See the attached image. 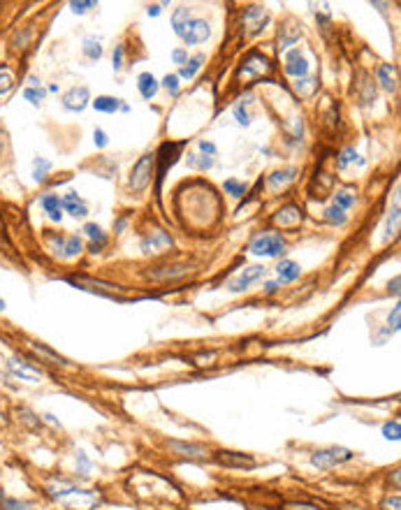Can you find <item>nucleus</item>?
<instances>
[{"label":"nucleus","mask_w":401,"mask_h":510,"mask_svg":"<svg viewBox=\"0 0 401 510\" xmlns=\"http://www.w3.org/2000/svg\"><path fill=\"white\" fill-rule=\"evenodd\" d=\"M3 151H5V144H3V139H0V156H3Z\"/></svg>","instance_id":"nucleus-58"},{"label":"nucleus","mask_w":401,"mask_h":510,"mask_svg":"<svg viewBox=\"0 0 401 510\" xmlns=\"http://www.w3.org/2000/svg\"><path fill=\"white\" fill-rule=\"evenodd\" d=\"M216 459H218V464H223V467H253L256 464V459H253L251 455H244V452H230V450H220L218 455H216Z\"/></svg>","instance_id":"nucleus-18"},{"label":"nucleus","mask_w":401,"mask_h":510,"mask_svg":"<svg viewBox=\"0 0 401 510\" xmlns=\"http://www.w3.org/2000/svg\"><path fill=\"white\" fill-rule=\"evenodd\" d=\"M30 348L35 350L37 355L40 357H47L52 365H59V367H70V362L65 360V357H61L59 353H54L52 348H47V346H42V343H35V341H30Z\"/></svg>","instance_id":"nucleus-28"},{"label":"nucleus","mask_w":401,"mask_h":510,"mask_svg":"<svg viewBox=\"0 0 401 510\" xmlns=\"http://www.w3.org/2000/svg\"><path fill=\"white\" fill-rule=\"evenodd\" d=\"M209 35H212V28H209V23L205 19H190V21L183 26L179 37L190 47H195V44H202L209 40Z\"/></svg>","instance_id":"nucleus-8"},{"label":"nucleus","mask_w":401,"mask_h":510,"mask_svg":"<svg viewBox=\"0 0 401 510\" xmlns=\"http://www.w3.org/2000/svg\"><path fill=\"white\" fill-rule=\"evenodd\" d=\"M399 283H401V278H399V276H394V280H392V283H390V292H392L394 297L399 295Z\"/></svg>","instance_id":"nucleus-54"},{"label":"nucleus","mask_w":401,"mask_h":510,"mask_svg":"<svg viewBox=\"0 0 401 510\" xmlns=\"http://www.w3.org/2000/svg\"><path fill=\"white\" fill-rule=\"evenodd\" d=\"M42 209H44V212L49 214V218H52V221H56V223H59V221L63 218V214H61V200H59V195H44V197H42Z\"/></svg>","instance_id":"nucleus-29"},{"label":"nucleus","mask_w":401,"mask_h":510,"mask_svg":"<svg viewBox=\"0 0 401 510\" xmlns=\"http://www.w3.org/2000/svg\"><path fill=\"white\" fill-rule=\"evenodd\" d=\"M378 81L387 93L397 91V70H394V65H380L378 68Z\"/></svg>","instance_id":"nucleus-25"},{"label":"nucleus","mask_w":401,"mask_h":510,"mask_svg":"<svg viewBox=\"0 0 401 510\" xmlns=\"http://www.w3.org/2000/svg\"><path fill=\"white\" fill-rule=\"evenodd\" d=\"M353 457H355L353 450L341 448V445H332V448L316 450L313 457H311V464H313L316 469H320V471H332L336 467H341V464L350 462Z\"/></svg>","instance_id":"nucleus-3"},{"label":"nucleus","mask_w":401,"mask_h":510,"mask_svg":"<svg viewBox=\"0 0 401 510\" xmlns=\"http://www.w3.org/2000/svg\"><path fill=\"white\" fill-rule=\"evenodd\" d=\"M112 65H114V70H121L123 68V47H119L114 49V59H112Z\"/></svg>","instance_id":"nucleus-51"},{"label":"nucleus","mask_w":401,"mask_h":510,"mask_svg":"<svg viewBox=\"0 0 401 510\" xmlns=\"http://www.w3.org/2000/svg\"><path fill=\"white\" fill-rule=\"evenodd\" d=\"M358 151H355V149H343L341 153H339V158H336V167H339V170H346L348 167V165L350 163H355V161H358Z\"/></svg>","instance_id":"nucleus-38"},{"label":"nucleus","mask_w":401,"mask_h":510,"mask_svg":"<svg viewBox=\"0 0 401 510\" xmlns=\"http://www.w3.org/2000/svg\"><path fill=\"white\" fill-rule=\"evenodd\" d=\"M14 86V72L8 65H0V95L8 93Z\"/></svg>","instance_id":"nucleus-36"},{"label":"nucleus","mask_w":401,"mask_h":510,"mask_svg":"<svg viewBox=\"0 0 401 510\" xmlns=\"http://www.w3.org/2000/svg\"><path fill=\"white\" fill-rule=\"evenodd\" d=\"M325 221H327L329 225H336V227H339V225H343V223L348 221V214L343 212L341 207H336V204H334V207H329L327 212H325Z\"/></svg>","instance_id":"nucleus-34"},{"label":"nucleus","mask_w":401,"mask_h":510,"mask_svg":"<svg viewBox=\"0 0 401 510\" xmlns=\"http://www.w3.org/2000/svg\"><path fill=\"white\" fill-rule=\"evenodd\" d=\"M223 188H225V193H227V195H232V197L246 195V186H244V183H239L237 178H227L225 186H223Z\"/></svg>","instance_id":"nucleus-42"},{"label":"nucleus","mask_w":401,"mask_h":510,"mask_svg":"<svg viewBox=\"0 0 401 510\" xmlns=\"http://www.w3.org/2000/svg\"><path fill=\"white\" fill-rule=\"evenodd\" d=\"M267 21H269V12L265 8H248L244 12V26L248 28V33L251 35H258L260 30L265 28Z\"/></svg>","instance_id":"nucleus-16"},{"label":"nucleus","mask_w":401,"mask_h":510,"mask_svg":"<svg viewBox=\"0 0 401 510\" xmlns=\"http://www.w3.org/2000/svg\"><path fill=\"white\" fill-rule=\"evenodd\" d=\"M172 246H174V239H172L167 232H163V229H156V232H151L149 237L142 241L144 253H163L165 248H172Z\"/></svg>","instance_id":"nucleus-17"},{"label":"nucleus","mask_w":401,"mask_h":510,"mask_svg":"<svg viewBox=\"0 0 401 510\" xmlns=\"http://www.w3.org/2000/svg\"><path fill=\"white\" fill-rule=\"evenodd\" d=\"M84 232L88 234V239L93 241V244H91V251H93V253H98L100 248H103V246L107 244V234L103 232V227L95 225V223H86Z\"/></svg>","instance_id":"nucleus-26"},{"label":"nucleus","mask_w":401,"mask_h":510,"mask_svg":"<svg viewBox=\"0 0 401 510\" xmlns=\"http://www.w3.org/2000/svg\"><path fill=\"white\" fill-rule=\"evenodd\" d=\"M5 309V302H3V299H0V311H3Z\"/></svg>","instance_id":"nucleus-59"},{"label":"nucleus","mask_w":401,"mask_h":510,"mask_svg":"<svg viewBox=\"0 0 401 510\" xmlns=\"http://www.w3.org/2000/svg\"><path fill=\"white\" fill-rule=\"evenodd\" d=\"M193 269H195L193 263H172V265L154 267L151 272H146V276H149L151 280H158V283H167V280L186 278Z\"/></svg>","instance_id":"nucleus-6"},{"label":"nucleus","mask_w":401,"mask_h":510,"mask_svg":"<svg viewBox=\"0 0 401 510\" xmlns=\"http://www.w3.org/2000/svg\"><path fill=\"white\" fill-rule=\"evenodd\" d=\"M399 214H401V207H399V200H394V204H392V209H390V216H387V221H385V241L387 239H392L394 234L399 232Z\"/></svg>","instance_id":"nucleus-27"},{"label":"nucleus","mask_w":401,"mask_h":510,"mask_svg":"<svg viewBox=\"0 0 401 510\" xmlns=\"http://www.w3.org/2000/svg\"><path fill=\"white\" fill-rule=\"evenodd\" d=\"M154 167H156V153H144V156L132 165V172L128 178V188L132 193H142V190L149 186L151 176H154Z\"/></svg>","instance_id":"nucleus-4"},{"label":"nucleus","mask_w":401,"mask_h":510,"mask_svg":"<svg viewBox=\"0 0 401 510\" xmlns=\"http://www.w3.org/2000/svg\"><path fill=\"white\" fill-rule=\"evenodd\" d=\"M283 70H285V74L302 79V76L309 74V61L304 59V54H299V49H292L285 54V68Z\"/></svg>","instance_id":"nucleus-15"},{"label":"nucleus","mask_w":401,"mask_h":510,"mask_svg":"<svg viewBox=\"0 0 401 510\" xmlns=\"http://www.w3.org/2000/svg\"><path fill=\"white\" fill-rule=\"evenodd\" d=\"M169 450L176 452L181 457H193V459H202L209 455V450L205 445H197V443H183V441H169Z\"/></svg>","instance_id":"nucleus-20"},{"label":"nucleus","mask_w":401,"mask_h":510,"mask_svg":"<svg viewBox=\"0 0 401 510\" xmlns=\"http://www.w3.org/2000/svg\"><path fill=\"white\" fill-rule=\"evenodd\" d=\"M84 56L88 61H100L103 59V44H100V40H95V37H86L84 40Z\"/></svg>","instance_id":"nucleus-32"},{"label":"nucleus","mask_w":401,"mask_h":510,"mask_svg":"<svg viewBox=\"0 0 401 510\" xmlns=\"http://www.w3.org/2000/svg\"><path fill=\"white\" fill-rule=\"evenodd\" d=\"M163 86L167 88V91L176 98V95H179V76H176V74H167L163 79Z\"/></svg>","instance_id":"nucleus-44"},{"label":"nucleus","mask_w":401,"mask_h":510,"mask_svg":"<svg viewBox=\"0 0 401 510\" xmlns=\"http://www.w3.org/2000/svg\"><path fill=\"white\" fill-rule=\"evenodd\" d=\"M234 116H237V121L241 125H248L251 123V116H248V112L244 110V105H237L234 107Z\"/></svg>","instance_id":"nucleus-49"},{"label":"nucleus","mask_w":401,"mask_h":510,"mask_svg":"<svg viewBox=\"0 0 401 510\" xmlns=\"http://www.w3.org/2000/svg\"><path fill=\"white\" fill-rule=\"evenodd\" d=\"M267 274V269L263 265H251V267H246L244 272L239 274L237 278L234 280H230V292H234V295H239V292H244V290H248V285H253L256 280H260Z\"/></svg>","instance_id":"nucleus-11"},{"label":"nucleus","mask_w":401,"mask_h":510,"mask_svg":"<svg viewBox=\"0 0 401 510\" xmlns=\"http://www.w3.org/2000/svg\"><path fill=\"white\" fill-rule=\"evenodd\" d=\"M202 63H205V54L193 56V59H188L186 65L179 70V74H176V76H181V79H193V76L202 70Z\"/></svg>","instance_id":"nucleus-30"},{"label":"nucleus","mask_w":401,"mask_h":510,"mask_svg":"<svg viewBox=\"0 0 401 510\" xmlns=\"http://www.w3.org/2000/svg\"><path fill=\"white\" fill-rule=\"evenodd\" d=\"M295 176H297V167L278 170V172H274L269 178H267V186H269L271 190H281V188L288 186V183L295 181Z\"/></svg>","instance_id":"nucleus-21"},{"label":"nucleus","mask_w":401,"mask_h":510,"mask_svg":"<svg viewBox=\"0 0 401 510\" xmlns=\"http://www.w3.org/2000/svg\"><path fill=\"white\" fill-rule=\"evenodd\" d=\"M65 280H68L70 285H74V288L86 290V292H93V295H100V297H107V299H116V302H123V299H125L123 288H119V285H114V283H107V280H98V278L84 276V274H77V276H68Z\"/></svg>","instance_id":"nucleus-2"},{"label":"nucleus","mask_w":401,"mask_h":510,"mask_svg":"<svg viewBox=\"0 0 401 510\" xmlns=\"http://www.w3.org/2000/svg\"><path fill=\"white\" fill-rule=\"evenodd\" d=\"M93 139H95V146H98V149H105V146L110 144V137H107V132L103 130V127H95Z\"/></svg>","instance_id":"nucleus-45"},{"label":"nucleus","mask_w":401,"mask_h":510,"mask_svg":"<svg viewBox=\"0 0 401 510\" xmlns=\"http://www.w3.org/2000/svg\"><path fill=\"white\" fill-rule=\"evenodd\" d=\"M295 91L299 98H311L318 91V81L311 79V76H302V79L295 81Z\"/></svg>","instance_id":"nucleus-31"},{"label":"nucleus","mask_w":401,"mask_h":510,"mask_svg":"<svg viewBox=\"0 0 401 510\" xmlns=\"http://www.w3.org/2000/svg\"><path fill=\"white\" fill-rule=\"evenodd\" d=\"M355 200H358V197L350 193V190H339V193L334 195V204H336V207H341L343 212H348V209L355 204Z\"/></svg>","instance_id":"nucleus-37"},{"label":"nucleus","mask_w":401,"mask_h":510,"mask_svg":"<svg viewBox=\"0 0 401 510\" xmlns=\"http://www.w3.org/2000/svg\"><path fill=\"white\" fill-rule=\"evenodd\" d=\"M91 102V93H88L86 86H74L63 95V107L68 112H84Z\"/></svg>","instance_id":"nucleus-12"},{"label":"nucleus","mask_w":401,"mask_h":510,"mask_svg":"<svg viewBox=\"0 0 401 510\" xmlns=\"http://www.w3.org/2000/svg\"><path fill=\"white\" fill-rule=\"evenodd\" d=\"M190 21V10L188 8H179L172 14V26H174V33L179 35L181 33V28L186 26Z\"/></svg>","instance_id":"nucleus-35"},{"label":"nucleus","mask_w":401,"mask_h":510,"mask_svg":"<svg viewBox=\"0 0 401 510\" xmlns=\"http://www.w3.org/2000/svg\"><path fill=\"white\" fill-rule=\"evenodd\" d=\"M302 221H304V212L297 207V204H288V207L278 209V212L271 216V225H276V227H281V229L297 227Z\"/></svg>","instance_id":"nucleus-10"},{"label":"nucleus","mask_w":401,"mask_h":510,"mask_svg":"<svg viewBox=\"0 0 401 510\" xmlns=\"http://www.w3.org/2000/svg\"><path fill=\"white\" fill-rule=\"evenodd\" d=\"M61 209H65V212L70 216H74V218H84V216H88V204L81 200L77 193H68L65 197H63Z\"/></svg>","instance_id":"nucleus-19"},{"label":"nucleus","mask_w":401,"mask_h":510,"mask_svg":"<svg viewBox=\"0 0 401 510\" xmlns=\"http://www.w3.org/2000/svg\"><path fill=\"white\" fill-rule=\"evenodd\" d=\"M70 8H72L74 14H84L86 10L95 8V3H93V0H88V3H77V0H74V3H70Z\"/></svg>","instance_id":"nucleus-47"},{"label":"nucleus","mask_w":401,"mask_h":510,"mask_svg":"<svg viewBox=\"0 0 401 510\" xmlns=\"http://www.w3.org/2000/svg\"><path fill=\"white\" fill-rule=\"evenodd\" d=\"M52 170V163L44 161V158H37V161L33 163V176L35 181H44L47 178V172Z\"/></svg>","instance_id":"nucleus-40"},{"label":"nucleus","mask_w":401,"mask_h":510,"mask_svg":"<svg viewBox=\"0 0 401 510\" xmlns=\"http://www.w3.org/2000/svg\"><path fill=\"white\" fill-rule=\"evenodd\" d=\"M401 508V499L399 496H392V499L383 501V510H399Z\"/></svg>","instance_id":"nucleus-53"},{"label":"nucleus","mask_w":401,"mask_h":510,"mask_svg":"<svg viewBox=\"0 0 401 510\" xmlns=\"http://www.w3.org/2000/svg\"><path fill=\"white\" fill-rule=\"evenodd\" d=\"M8 369L17 376V378L28 380V382H40V380L44 378V374L40 371V369H37V367H30L28 362L17 360V357H12V360L8 362Z\"/></svg>","instance_id":"nucleus-14"},{"label":"nucleus","mask_w":401,"mask_h":510,"mask_svg":"<svg viewBox=\"0 0 401 510\" xmlns=\"http://www.w3.org/2000/svg\"><path fill=\"white\" fill-rule=\"evenodd\" d=\"M3 508H5V510H28V508H30V503L14 501V499H3Z\"/></svg>","instance_id":"nucleus-46"},{"label":"nucleus","mask_w":401,"mask_h":510,"mask_svg":"<svg viewBox=\"0 0 401 510\" xmlns=\"http://www.w3.org/2000/svg\"><path fill=\"white\" fill-rule=\"evenodd\" d=\"M251 253L256 255H267V258H278V255L285 253V239L281 234H274V232H267V234H258L256 239L251 241Z\"/></svg>","instance_id":"nucleus-5"},{"label":"nucleus","mask_w":401,"mask_h":510,"mask_svg":"<svg viewBox=\"0 0 401 510\" xmlns=\"http://www.w3.org/2000/svg\"><path fill=\"white\" fill-rule=\"evenodd\" d=\"M276 274H278V280L281 283H292V280H297L302 276V267L297 263H292V260H281L276 267Z\"/></svg>","instance_id":"nucleus-23"},{"label":"nucleus","mask_w":401,"mask_h":510,"mask_svg":"<svg viewBox=\"0 0 401 510\" xmlns=\"http://www.w3.org/2000/svg\"><path fill=\"white\" fill-rule=\"evenodd\" d=\"M137 88L139 93H142L144 100H151L158 95V88H161V84H158V79L151 72H142L137 76Z\"/></svg>","instance_id":"nucleus-22"},{"label":"nucleus","mask_w":401,"mask_h":510,"mask_svg":"<svg viewBox=\"0 0 401 510\" xmlns=\"http://www.w3.org/2000/svg\"><path fill=\"white\" fill-rule=\"evenodd\" d=\"M79 464H81V473L86 476V469H88V459L84 457V452H79Z\"/></svg>","instance_id":"nucleus-55"},{"label":"nucleus","mask_w":401,"mask_h":510,"mask_svg":"<svg viewBox=\"0 0 401 510\" xmlns=\"http://www.w3.org/2000/svg\"><path fill=\"white\" fill-rule=\"evenodd\" d=\"M271 61L267 59V56L258 54V51H253V54H248V59L244 61V65L239 70V76L241 79H246V76H253V74H269L271 72Z\"/></svg>","instance_id":"nucleus-9"},{"label":"nucleus","mask_w":401,"mask_h":510,"mask_svg":"<svg viewBox=\"0 0 401 510\" xmlns=\"http://www.w3.org/2000/svg\"><path fill=\"white\" fill-rule=\"evenodd\" d=\"M197 149H200V153H205V156H209V158L216 156V146L212 142H207V139H202V142L197 144Z\"/></svg>","instance_id":"nucleus-50"},{"label":"nucleus","mask_w":401,"mask_h":510,"mask_svg":"<svg viewBox=\"0 0 401 510\" xmlns=\"http://www.w3.org/2000/svg\"><path fill=\"white\" fill-rule=\"evenodd\" d=\"M383 436L387 438V441H399V438H401V425H399V420L383 425Z\"/></svg>","instance_id":"nucleus-41"},{"label":"nucleus","mask_w":401,"mask_h":510,"mask_svg":"<svg viewBox=\"0 0 401 510\" xmlns=\"http://www.w3.org/2000/svg\"><path fill=\"white\" fill-rule=\"evenodd\" d=\"M183 146H186V142H167L161 146V151L156 153V163L158 165V193H161V183L165 174H167V167H172L174 165V161L179 158V153L183 151Z\"/></svg>","instance_id":"nucleus-7"},{"label":"nucleus","mask_w":401,"mask_h":510,"mask_svg":"<svg viewBox=\"0 0 401 510\" xmlns=\"http://www.w3.org/2000/svg\"><path fill=\"white\" fill-rule=\"evenodd\" d=\"M49 496H52L54 501L63 503V506L77 508V510H91L93 506L100 503V496L91 492V489H77V487H70V484L49 487Z\"/></svg>","instance_id":"nucleus-1"},{"label":"nucleus","mask_w":401,"mask_h":510,"mask_svg":"<svg viewBox=\"0 0 401 510\" xmlns=\"http://www.w3.org/2000/svg\"><path fill=\"white\" fill-rule=\"evenodd\" d=\"M172 61H174L176 63V65H186V63H188V51H183V49H174V51H172Z\"/></svg>","instance_id":"nucleus-48"},{"label":"nucleus","mask_w":401,"mask_h":510,"mask_svg":"<svg viewBox=\"0 0 401 510\" xmlns=\"http://www.w3.org/2000/svg\"><path fill=\"white\" fill-rule=\"evenodd\" d=\"M276 290H278V283H267V285H265V292H267V295H274Z\"/></svg>","instance_id":"nucleus-56"},{"label":"nucleus","mask_w":401,"mask_h":510,"mask_svg":"<svg viewBox=\"0 0 401 510\" xmlns=\"http://www.w3.org/2000/svg\"><path fill=\"white\" fill-rule=\"evenodd\" d=\"M161 14V5H154V8H149V17H158Z\"/></svg>","instance_id":"nucleus-57"},{"label":"nucleus","mask_w":401,"mask_h":510,"mask_svg":"<svg viewBox=\"0 0 401 510\" xmlns=\"http://www.w3.org/2000/svg\"><path fill=\"white\" fill-rule=\"evenodd\" d=\"M81 239L79 237H56L54 239V253L59 255L61 260H72L81 253Z\"/></svg>","instance_id":"nucleus-13"},{"label":"nucleus","mask_w":401,"mask_h":510,"mask_svg":"<svg viewBox=\"0 0 401 510\" xmlns=\"http://www.w3.org/2000/svg\"><path fill=\"white\" fill-rule=\"evenodd\" d=\"M387 325H390V332H399L401 327V304H394L390 318H387Z\"/></svg>","instance_id":"nucleus-43"},{"label":"nucleus","mask_w":401,"mask_h":510,"mask_svg":"<svg viewBox=\"0 0 401 510\" xmlns=\"http://www.w3.org/2000/svg\"><path fill=\"white\" fill-rule=\"evenodd\" d=\"M44 95H47V93H44L40 86H30V88H26V91H23V98H26V100L30 102V105H35V107H40V105H42V102H44Z\"/></svg>","instance_id":"nucleus-39"},{"label":"nucleus","mask_w":401,"mask_h":510,"mask_svg":"<svg viewBox=\"0 0 401 510\" xmlns=\"http://www.w3.org/2000/svg\"><path fill=\"white\" fill-rule=\"evenodd\" d=\"M91 105L95 107V112L100 114H116L121 107V100L119 98H112V95H100V98H95Z\"/></svg>","instance_id":"nucleus-24"},{"label":"nucleus","mask_w":401,"mask_h":510,"mask_svg":"<svg viewBox=\"0 0 401 510\" xmlns=\"http://www.w3.org/2000/svg\"><path fill=\"white\" fill-rule=\"evenodd\" d=\"M285 510H320V508L313 506V503H288Z\"/></svg>","instance_id":"nucleus-52"},{"label":"nucleus","mask_w":401,"mask_h":510,"mask_svg":"<svg viewBox=\"0 0 401 510\" xmlns=\"http://www.w3.org/2000/svg\"><path fill=\"white\" fill-rule=\"evenodd\" d=\"M188 167L207 172V170L214 167V158L205 156V153H190V156H188Z\"/></svg>","instance_id":"nucleus-33"}]
</instances>
